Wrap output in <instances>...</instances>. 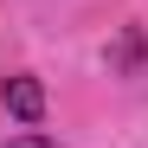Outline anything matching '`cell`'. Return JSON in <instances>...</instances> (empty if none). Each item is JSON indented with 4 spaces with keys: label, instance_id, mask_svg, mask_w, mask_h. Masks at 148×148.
Segmentation results:
<instances>
[{
    "label": "cell",
    "instance_id": "6da1fadb",
    "mask_svg": "<svg viewBox=\"0 0 148 148\" xmlns=\"http://www.w3.org/2000/svg\"><path fill=\"white\" fill-rule=\"evenodd\" d=\"M0 103H7V116H13V122L39 129V122H45V84L19 71V77H7V84H0Z\"/></svg>",
    "mask_w": 148,
    "mask_h": 148
},
{
    "label": "cell",
    "instance_id": "7a4b0ae2",
    "mask_svg": "<svg viewBox=\"0 0 148 148\" xmlns=\"http://www.w3.org/2000/svg\"><path fill=\"white\" fill-rule=\"evenodd\" d=\"M142 64V26H122V45H116V71H135Z\"/></svg>",
    "mask_w": 148,
    "mask_h": 148
},
{
    "label": "cell",
    "instance_id": "3957f363",
    "mask_svg": "<svg viewBox=\"0 0 148 148\" xmlns=\"http://www.w3.org/2000/svg\"><path fill=\"white\" fill-rule=\"evenodd\" d=\"M0 148H58V142H52V135H39V129H26V135H7Z\"/></svg>",
    "mask_w": 148,
    "mask_h": 148
}]
</instances>
